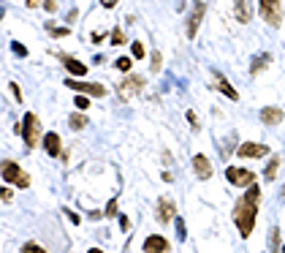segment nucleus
<instances>
[{
	"label": "nucleus",
	"instance_id": "1",
	"mask_svg": "<svg viewBox=\"0 0 285 253\" xmlns=\"http://www.w3.org/2000/svg\"><path fill=\"white\" fill-rule=\"evenodd\" d=\"M258 199H261V191L258 185L252 183L247 188V193L242 199H236V207H234V223L239 229L242 237H250L252 234V226H256V215H258Z\"/></svg>",
	"mask_w": 285,
	"mask_h": 253
},
{
	"label": "nucleus",
	"instance_id": "2",
	"mask_svg": "<svg viewBox=\"0 0 285 253\" xmlns=\"http://www.w3.org/2000/svg\"><path fill=\"white\" fill-rule=\"evenodd\" d=\"M258 14L269 27H280L282 25V6L280 0H258Z\"/></svg>",
	"mask_w": 285,
	"mask_h": 253
},
{
	"label": "nucleus",
	"instance_id": "3",
	"mask_svg": "<svg viewBox=\"0 0 285 253\" xmlns=\"http://www.w3.org/2000/svg\"><path fill=\"white\" fill-rule=\"evenodd\" d=\"M22 136H25V145L33 150L38 142L44 139V131H41V120L33 115V112H27L25 115V120H22Z\"/></svg>",
	"mask_w": 285,
	"mask_h": 253
},
{
	"label": "nucleus",
	"instance_id": "4",
	"mask_svg": "<svg viewBox=\"0 0 285 253\" xmlns=\"http://www.w3.org/2000/svg\"><path fill=\"white\" fill-rule=\"evenodd\" d=\"M204 14H207V3H204V0H196V3H193V11H190V17H187V25H185V36H187V38H196V36H199V25H201Z\"/></svg>",
	"mask_w": 285,
	"mask_h": 253
},
{
	"label": "nucleus",
	"instance_id": "5",
	"mask_svg": "<svg viewBox=\"0 0 285 253\" xmlns=\"http://www.w3.org/2000/svg\"><path fill=\"white\" fill-rule=\"evenodd\" d=\"M226 180L236 188H250L256 183V175H252L250 169H239V166H228L226 169Z\"/></svg>",
	"mask_w": 285,
	"mask_h": 253
},
{
	"label": "nucleus",
	"instance_id": "6",
	"mask_svg": "<svg viewBox=\"0 0 285 253\" xmlns=\"http://www.w3.org/2000/svg\"><path fill=\"white\" fill-rule=\"evenodd\" d=\"M3 180H6V183H14L17 188H27L30 185V177L14 161H6L3 163Z\"/></svg>",
	"mask_w": 285,
	"mask_h": 253
},
{
	"label": "nucleus",
	"instance_id": "7",
	"mask_svg": "<svg viewBox=\"0 0 285 253\" xmlns=\"http://www.w3.org/2000/svg\"><path fill=\"white\" fill-rule=\"evenodd\" d=\"M66 88L71 90H76V93H87V96H92V98H104L106 96V88L104 85H95V82H79V79H66Z\"/></svg>",
	"mask_w": 285,
	"mask_h": 253
},
{
	"label": "nucleus",
	"instance_id": "8",
	"mask_svg": "<svg viewBox=\"0 0 285 253\" xmlns=\"http://www.w3.org/2000/svg\"><path fill=\"white\" fill-rule=\"evenodd\" d=\"M141 88H144V79L136 76V74H128L120 82V88H117V90H120L122 98H131V96H136V93H141Z\"/></svg>",
	"mask_w": 285,
	"mask_h": 253
},
{
	"label": "nucleus",
	"instance_id": "9",
	"mask_svg": "<svg viewBox=\"0 0 285 253\" xmlns=\"http://www.w3.org/2000/svg\"><path fill=\"white\" fill-rule=\"evenodd\" d=\"M236 155H239V158H266L269 147L266 145H256V142H244V145H239V150H236Z\"/></svg>",
	"mask_w": 285,
	"mask_h": 253
},
{
	"label": "nucleus",
	"instance_id": "10",
	"mask_svg": "<svg viewBox=\"0 0 285 253\" xmlns=\"http://www.w3.org/2000/svg\"><path fill=\"white\" fill-rule=\"evenodd\" d=\"M157 223H171L174 220V212H177V207H174V202L169 199V196H163L161 202H157Z\"/></svg>",
	"mask_w": 285,
	"mask_h": 253
},
{
	"label": "nucleus",
	"instance_id": "11",
	"mask_svg": "<svg viewBox=\"0 0 285 253\" xmlns=\"http://www.w3.org/2000/svg\"><path fill=\"white\" fill-rule=\"evenodd\" d=\"M193 172H196L201 180H209V177H212V163H209V158L204 155V153H199V155L193 158Z\"/></svg>",
	"mask_w": 285,
	"mask_h": 253
},
{
	"label": "nucleus",
	"instance_id": "12",
	"mask_svg": "<svg viewBox=\"0 0 285 253\" xmlns=\"http://www.w3.org/2000/svg\"><path fill=\"white\" fill-rule=\"evenodd\" d=\"M169 250V242L166 237H157V234H149L144 240V253H166Z\"/></svg>",
	"mask_w": 285,
	"mask_h": 253
},
{
	"label": "nucleus",
	"instance_id": "13",
	"mask_svg": "<svg viewBox=\"0 0 285 253\" xmlns=\"http://www.w3.org/2000/svg\"><path fill=\"white\" fill-rule=\"evenodd\" d=\"M60 60H62V66H66V71H71L74 76H84V74H87V66H84V63H79L76 58H71V54L60 52Z\"/></svg>",
	"mask_w": 285,
	"mask_h": 253
},
{
	"label": "nucleus",
	"instance_id": "14",
	"mask_svg": "<svg viewBox=\"0 0 285 253\" xmlns=\"http://www.w3.org/2000/svg\"><path fill=\"white\" fill-rule=\"evenodd\" d=\"M282 109H277V106H264L261 109V123L264 125H280L282 123Z\"/></svg>",
	"mask_w": 285,
	"mask_h": 253
},
{
	"label": "nucleus",
	"instance_id": "15",
	"mask_svg": "<svg viewBox=\"0 0 285 253\" xmlns=\"http://www.w3.org/2000/svg\"><path fill=\"white\" fill-rule=\"evenodd\" d=\"M234 14H236V19L242 22V25H247V22L252 19V9H250V0H234Z\"/></svg>",
	"mask_w": 285,
	"mask_h": 253
},
{
	"label": "nucleus",
	"instance_id": "16",
	"mask_svg": "<svg viewBox=\"0 0 285 253\" xmlns=\"http://www.w3.org/2000/svg\"><path fill=\"white\" fill-rule=\"evenodd\" d=\"M44 150H46L52 158H54V155H62V153H60V136H57L54 131L44 133Z\"/></svg>",
	"mask_w": 285,
	"mask_h": 253
},
{
	"label": "nucleus",
	"instance_id": "17",
	"mask_svg": "<svg viewBox=\"0 0 285 253\" xmlns=\"http://www.w3.org/2000/svg\"><path fill=\"white\" fill-rule=\"evenodd\" d=\"M215 85H217V90L223 93L226 98H231V101H236V98H239V93H236V90L231 88V85H228V79H226L223 74H217V71H215Z\"/></svg>",
	"mask_w": 285,
	"mask_h": 253
},
{
	"label": "nucleus",
	"instance_id": "18",
	"mask_svg": "<svg viewBox=\"0 0 285 253\" xmlns=\"http://www.w3.org/2000/svg\"><path fill=\"white\" fill-rule=\"evenodd\" d=\"M269 60H272L269 54H258V58L252 60V66H250V74H252V76H256V74H261V68H264V66H269Z\"/></svg>",
	"mask_w": 285,
	"mask_h": 253
},
{
	"label": "nucleus",
	"instance_id": "19",
	"mask_svg": "<svg viewBox=\"0 0 285 253\" xmlns=\"http://www.w3.org/2000/svg\"><path fill=\"white\" fill-rule=\"evenodd\" d=\"M277 169H280V158H269V166H266V172H264L266 183H272V180H274V175H277Z\"/></svg>",
	"mask_w": 285,
	"mask_h": 253
},
{
	"label": "nucleus",
	"instance_id": "20",
	"mask_svg": "<svg viewBox=\"0 0 285 253\" xmlns=\"http://www.w3.org/2000/svg\"><path fill=\"white\" fill-rule=\"evenodd\" d=\"M68 125H71V128H74V131H82L84 128V125H87V115H71L68 117Z\"/></svg>",
	"mask_w": 285,
	"mask_h": 253
},
{
	"label": "nucleus",
	"instance_id": "21",
	"mask_svg": "<svg viewBox=\"0 0 285 253\" xmlns=\"http://www.w3.org/2000/svg\"><path fill=\"white\" fill-rule=\"evenodd\" d=\"M269 240H272V245H269V248L272 250H282V245H280V229H272V237H269Z\"/></svg>",
	"mask_w": 285,
	"mask_h": 253
},
{
	"label": "nucleus",
	"instance_id": "22",
	"mask_svg": "<svg viewBox=\"0 0 285 253\" xmlns=\"http://www.w3.org/2000/svg\"><path fill=\"white\" fill-rule=\"evenodd\" d=\"M144 54H147V52H144V46H141L139 41H133V44H131V58L141 60V58H144Z\"/></svg>",
	"mask_w": 285,
	"mask_h": 253
},
{
	"label": "nucleus",
	"instance_id": "23",
	"mask_svg": "<svg viewBox=\"0 0 285 253\" xmlns=\"http://www.w3.org/2000/svg\"><path fill=\"white\" fill-rule=\"evenodd\" d=\"M74 104H76L79 112H84V109L90 106V96H76V98H74Z\"/></svg>",
	"mask_w": 285,
	"mask_h": 253
},
{
	"label": "nucleus",
	"instance_id": "24",
	"mask_svg": "<svg viewBox=\"0 0 285 253\" xmlns=\"http://www.w3.org/2000/svg\"><path fill=\"white\" fill-rule=\"evenodd\" d=\"M9 90L14 93V101H17V104H22V101H25V96H22V90H19V85H17V82H11V85H9Z\"/></svg>",
	"mask_w": 285,
	"mask_h": 253
},
{
	"label": "nucleus",
	"instance_id": "25",
	"mask_svg": "<svg viewBox=\"0 0 285 253\" xmlns=\"http://www.w3.org/2000/svg\"><path fill=\"white\" fill-rule=\"evenodd\" d=\"M49 33H52L54 38H62V36L71 33V27H54V25H49Z\"/></svg>",
	"mask_w": 285,
	"mask_h": 253
},
{
	"label": "nucleus",
	"instance_id": "26",
	"mask_svg": "<svg viewBox=\"0 0 285 253\" xmlns=\"http://www.w3.org/2000/svg\"><path fill=\"white\" fill-rule=\"evenodd\" d=\"M11 49H14V54H17V58H27V49H25V44L14 41V44H11Z\"/></svg>",
	"mask_w": 285,
	"mask_h": 253
},
{
	"label": "nucleus",
	"instance_id": "27",
	"mask_svg": "<svg viewBox=\"0 0 285 253\" xmlns=\"http://www.w3.org/2000/svg\"><path fill=\"white\" fill-rule=\"evenodd\" d=\"M117 68H120V71H131L133 68V58H120V60H117Z\"/></svg>",
	"mask_w": 285,
	"mask_h": 253
},
{
	"label": "nucleus",
	"instance_id": "28",
	"mask_svg": "<svg viewBox=\"0 0 285 253\" xmlns=\"http://www.w3.org/2000/svg\"><path fill=\"white\" fill-rule=\"evenodd\" d=\"M22 253H46L41 245H36V242H27L25 248H22Z\"/></svg>",
	"mask_w": 285,
	"mask_h": 253
},
{
	"label": "nucleus",
	"instance_id": "29",
	"mask_svg": "<svg viewBox=\"0 0 285 253\" xmlns=\"http://www.w3.org/2000/svg\"><path fill=\"white\" fill-rule=\"evenodd\" d=\"M117 212H120V207H117V202L112 199V202H109V204H106V215H109V218H114V215H117Z\"/></svg>",
	"mask_w": 285,
	"mask_h": 253
},
{
	"label": "nucleus",
	"instance_id": "30",
	"mask_svg": "<svg viewBox=\"0 0 285 253\" xmlns=\"http://www.w3.org/2000/svg\"><path fill=\"white\" fill-rule=\"evenodd\" d=\"M161 63H163V60H161V52L155 49V52H152V71H161Z\"/></svg>",
	"mask_w": 285,
	"mask_h": 253
},
{
	"label": "nucleus",
	"instance_id": "31",
	"mask_svg": "<svg viewBox=\"0 0 285 253\" xmlns=\"http://www.w3.org/2000/svg\"><path fill=\"white\" fill-rule=\"evenodd\" d=\"M112 41H114V44H125V33H122V30H114V33H112Z\"/></svg>",
	"mask_w": 285,
	"mask_h": 253
},
{
	"label": "nucleus",
	"instance_id": "32",
	"mask_svg": "<svg viewBox=\"0 0 285 253\" xmlns=\"http://www.w3.org/2000/svg\"><path fill=\"white\" fill-rule=\"evenodd\" d=\"M0 202H3V204H9V202H11V191H9L6 185H3V191H0Z\"/></svg>",
	"mask_w": 285,
	"mask_h": 253
},
{
	"label": "nucleus",
	"instance_id": "33",
	"mask_svg": "<svg viewBox=\"0 0 285 253\" xmlns=\"http://www.w3.org/2000/svg\"><path fill=\"white\" fill-rule=\"evenodd\" d=\"M177 237H179V240H185V220H177Z\"/></svg>",
	"mask_w": 285,
	"mask_h": 253
},
{
	"label": "nucleus",
	"instance_id": "34",
	"mask_svg": "<svg viewBox=\"0 0 285 253\" xmlns=\"http://www.w3.org/2000/svg\"><path fill=\"white\" fill-rule=\"evenodd\" d=\"M44 9L52 14V11H57V3H54V0H44Z\"/></svg>",
	"mask_w": 285,
	"mask_h": 253
},
{
	"label": "nucleus",
	"instance_id": "35",
	"mask_svg": "<svg viewBox=\"0 0 285 253\" xmlns=\"http://www.w3.org/2000/svg\"><path fill=\"white\" fill-rule=\"evenodd\" d=\"M120 229H122V232H128V229H131V220L125 215H120Z\"/></svg>",
	"mask_w": 285,
	"mask_h": 253
},
{
	"label": "nucleus",
	"instance_id": "36",
	"mask_svg": "<svg viewBox=\"0 0 285 253\" xmlns=\"http://www.w3.org/2000/svg\"><path fill=\"white\" fill-rule=\"evenodd\" d=\"M117 3H120V0H101V6H104V9H114Z\"/></svg>",
	"mask_w": 285,
	"mask_h": 253
},
{
	"label": "nucleus",
	"instance_id": "37",
	"mask_svg": "<svg viewBox=\"0 0 285 253\" xmlns=\"http://www.w3.org/2000/svg\"><path fill=\"white\" fill-rule=\"evenodd\" d=\"M187 120H190V125H193V128H199V123H196V112H187Z\"/></svg>",
	"mask_w": 285,
	"mask_h": 253
},
{
	"label": "nucleus",
	"instance_id": "38",
	"mask_svg": "<svg viewBox=\"0 0 285 253\" xmlns=\"http://www.w3.org/2000/svg\"><path fill=\"white\" fill-rule=\"evenodd\" d=\"M66 215L71 218V223H79V215H76V212H71V210H66Z\"/></svg>",
	"mask_w": 285,
	"mask_h": 253
},
{
	"label": "nucleus",
	"instance_id": "39",
	"mask_svg": "<svg viewBox=\"0 0 285 253\" xmlns=\"http://www.w3.org/2000/svg\"><path fill=\"white\" fill-rule=\"evenodd\" d=\"M87 253H101V250H98V248H90V250H87Z\"/></svg>",
	"mask_w": 285,
	"mask_h": 253
},
{
	"label": "nucleus",
	"instance_id": "40",
	"mask_svg": "<svg viewBox=\"0 0 285 253\" xmlns=\"http://www.w3.org/2000/svg\"><path fill=\"white\" fill-rule=\"evenodd\" d=\"M38 3V0H27V6H36Z\"/></svg>",
	"mask_w": 285,
	"mask_h": 253
},
{
	"label": "nucleus",
	"instance_id": "41",
	"mask_svg": "<svg viewBox=\"0 0 285 253\" xmlns=\"http://www.w3.org/2000/svg\"><path fill=\"white\" fill-rule=\"evenodd\" d=\"M282 196H285V188H282Z\"/></svg>",
	"mask_w": 285,
	"mask_h": 253
},
{
	"label": "nucleus",
	"instance_id": "42",
	"mask_svg": "<svg viewBox=\"0 0 285 253\" xmlns=\"http://www.w3.org/2000/svg\"><path fill=\"white\" fill-rule=\"evenodd\" d=\"M282 253H285V245H282Z\"/></svg>",
	"mask_w": 285,
	"mask_h": 253
}]
</instances>
